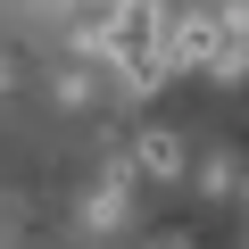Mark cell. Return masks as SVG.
Listing matches in <instances>:
<instances>
[{
    "label": "cell",
    "instance_id": "cell-1",
    "mask_svg": "<svg viewBox=\"0 0 249 249\" xmlns=\"http://www.w3.org/2000/svg\"><path fill=\"white\" fill-rule=\"evenodd\" d=\"M158 42H166V0H116L108 9V58L124 75V91H158Z\"/></svg>",
    "mask_w": 249,
    "mask_h": 249
},
{
    "label": "cell",
    "instance_id": "cell-2",
    "mask_svg": "<svg viewBox=\"0 0 249 249\" xmlns=\"http://www.w3.org/2000/svg\"><path fill=\"white\" fill-rule=\"evenodd\" d=\"M158 58H166V67H199V75H216V67H224V17H166Z\"/></svg>",
    "mask_w": 249,
    "mask_h": 249
},
{
    "label": "cell",
    "instance_id": "cell-3",
    "mask_svg": "<svg viewBox=\"0 0 249 249\" xmlns=\"http://www.w3.org/2000/svg\"><path fill=\"white\" fill-rule=\"evenodd\" d=\"M133 175H142V183H175V175H183V142H175V133H142V142H133Z\"/></svg>",
    "mask_w": 249,
    "mask_h": 249
},
{
    "label": "cell",
    "instance_id": "cell-4",
    "mask_svg": "<svg viewBox=\"0 0 249 249\" xmlns=\"http://www.w3.org/2000/svg\"><path fill=\"white\" fill-rule=\"evenodd\" d=\"M175 249H183V241H175Z\"/></svg>",
    "mask_w": 249,
    "mask_h": 249
}]
</instances>
